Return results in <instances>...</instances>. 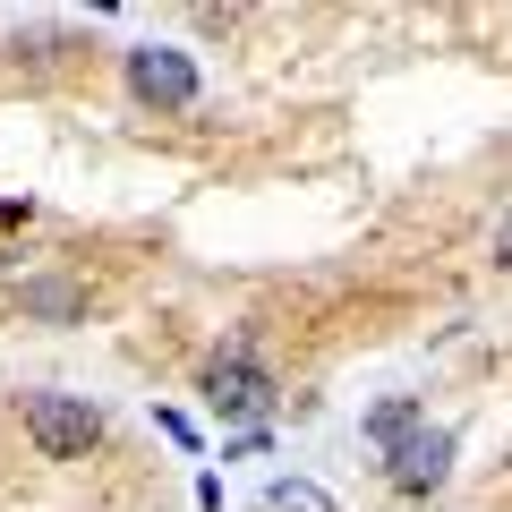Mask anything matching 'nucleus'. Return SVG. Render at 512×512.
Here are the masks:
<instances>
[{
	"mask_svg": "<svg viewBox=\"0 0 512 512\" xmlns=\"http://www.w3.org/2000/svg\"><path fill=\"white\" fill-rule=\"evenodd\" d=\"M26 308H43V316H69V308H77V291H60V282H35V291H26Z\"/></svg>",
	"mask_w": 512,
	"mask_h": 512,
	"instance_id": "nucleus-7",
	"label": "nucleus"
},
{
	"mask_svg": "<svg viewBox=\"0 0 512 512\" xmlns=\"http://www.w3.org/2000/svg\"><path fill=\"white\" fill-rule=\"evenodd\" d=\"M205 402H214V419H256V410L274 402V384H265V367L231 342L214 367H205Z\"/></svg>",
	"mask_w": 512,
	"mask_h": 512,
	"instance_id": "nucleus-3",
	"label": "nucleus"
},
{
	"mask_svg": "<svg viewBox=\"0 0 512 512\" xmlns=\"http://www.w3.org/2000/svg\"><path fill=\"white\" fill-rule=\"evenodd\" d=\"M384 470H393V487H410V495L444 487V478H453V427H419V436H402L393 453H384Z\"/></svg>",
	"mask_w": 512,
	"mask_h": 512,
	"instance_id": "nucleus-4",
	"label": "nucleus"
},
{
	"mask_svg": "<svg viewBox=\"0 0 512 512\" xmlns=\"http://www.w3.org/2000/svg\"><path fill=\"white\" fill-rule=\"evenodd\" d=\"M128 94L154 111H188L197 103V60L180 52V43H137L128 52Z\"/></svg>",
	"mask_w": 512,
	"mask_h": 512,
	"instance_id": "nucleus-2",
	"label": "nucleus"
},
{
	"mask_svg": "<svg viewBox=\"0 0 512 512\" xmlns=\"http://www.w3.org/2000/svg\"><path fill=\"white\" fill-rule=\"evenodd\" d=\"M495 265H512V214H504V231H495Z\"/></svg>",
	"mask_w": 512,
	"mask_h": 512,
	"instance_id": "nucleus-8",
	"label": "nucleus"
},
{
	"mask_svg": "<svg viewBox=\"0 0 512 512\" xmlns=\"http://www.w3.org/2000/svg\"><path fill=\"white\" fill-rule=\"evenodd\" d=\"M26 436H35L52 461H77L94 436H103V410H94L86 393H26Z\"/></svg>",
	"mask_w": 512,
	"mask_h": 512,
	"instance_id": "nucleus-1",
	"label": "nucleus"
},
{
	"mask_svg": "<svg viewBox=\"0 0 512 512\" xmlns=\"http://www.w3.org/2000/svg\"><path fill=\"white\" fill-rule=\"evenodd\" d=\"M256 512H333V495L316 478H274V487L256 495Z\"/></svg>",
	"mask_w": 512,
	"mask_h": 512,
	"instance_id": "nucleus-6",
	"label": "nucleus"
},
{
	"mask_svg": "<svg viewBox=\"0 0 512 512\" xmlns=\"http://www.w3.org/2000/svg\"><path fill=\"white\" fill-rule=\"evenodd\" d=\"M419 427H427L419 393H393V402H376V410H367V436H376L384 453H393V444H402V436H419Z\"/></svg>",
	"mask_w": 512,
	"mask_h": 512,
	"instance_id": "nucleus-5",
	"label": "nucleus"
}]
</instances>
